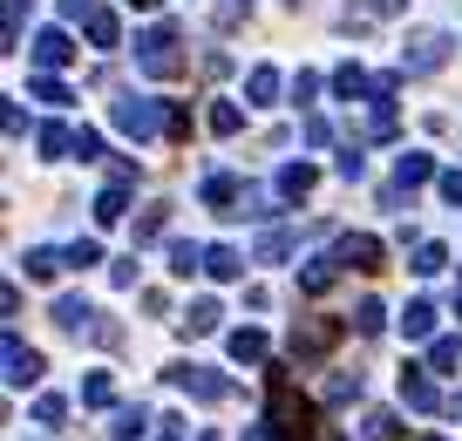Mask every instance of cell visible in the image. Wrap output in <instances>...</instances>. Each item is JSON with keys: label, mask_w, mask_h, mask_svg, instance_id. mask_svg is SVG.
Listing matches in <instances>:
<instances>
[{"label": "cell", "mask_w": 462, "mask_h": 441, "mask_svg": "<svg viewBox=\"0 0 462 441\" xmlns=\"http://www.w3.org/2000/svg\"><path fill=\"white\" fill-rule=\"evenodd\" d=\"M265 401H272V421H265V428H272L279 441H313V428H320V421H313L307 394H299V387L286 381L279 366H272V374H265Z\"/></svg>", "instance_id": "6da1fadb"}, {"label": "cell", "mask_w": 462, "mask_h": 441, "mask_svg": "<svg viewBox=\"0 0 462 441\" xmlns=\"http://www.w3.org/2000/svg\"><path fill=\"white\" fill-rule=\"evenodd\" d=\"M137 68H143V75H156V82L184 75L191 61L177 55V28H150V34H143V41H137Z\"/></svg>", "instance_id": "7a4b0ae2"}, {"label": "cell", "mask_w": 462, "mask_h": 441, "mask_svg": "<svg viewBox=\"0 0 462 441\" xmlns=\"http://www.w3.org/2000/svg\"><path fill=\"white\" fill-rule=\"evenodd\" d=\"M442 61H449V41H442V34H415V41L401 48V75H435Z\"/></svg>", "instance_id": "3957f363"}, {"label": "cell", "mask_w": 462, "mask_h": 441, "mask_svg": "<svg viewBox=\"0 0 462 441\" xmlns=\"http://www.w3.org/2000/svg\"><path fill=\"white\" fill-rule=\"evenodd\" d=\"M109 122H116V129H123V137H150V129H156V122H164V116H156V102H143V95H123V102H116V109H109Z\"/></svg>", "instance_id": "277c9868"}, {"label": "cell", "mask_w": 462, "mask_h": 441, "mask_svg": "<svg viewBox=\"0 0 462 441\" xmlns=\"http://www.w3.org/2000/svg\"><path fill=\"white\" fill-rule=\"evenodd\" d=\"M170 381L184 387V394H198V401H225L231 394V381H218L211 366H170Z\"/></svg>", "instance_id": "5b68a950"}, {"label": "cell", "mask_w": 462, "mask_h": 441, "mask_svg": "<svg viewBox=\"0 0 462 441\" xmlns=\"http://www.w3.org/2000/svg\"><path fill=\"white\" fill-rule=\"evenodd\" d=\"M41 381V353L21 347V333H7V387H34Z\"/></svg>", "instance_id": "8992f818"}, {"label": "cell", "mask_w": 462, "mask_h": 441, "mask_svg": "<svg viewBox=\"0 0 462 441\" xmlns=\"http://www.w3.org/2000/svg\"><path fill=\"white\" fill-rule=\"evenodd\" d=\"M401 401H408L415 414H435V408H442V394L429 387V374H422V366H401Z\"/></svg>", "instance_id": "52a82bcc"}, {"label": "cell", "mask_w": 462, "mask_h": 441, "mask_svg": "<svg viewBox=\"0 0 462 441\" xmlns=\"http://www.w3.org/2000/svg\"><path fill=\"white\" fill-rule=\"evenodd\" d=\"M68 61H76V41H68L62 28L34 34V68H68Z\"/></svg>", "instance_id": "ba28073f"}, {"label": "cell", "mask_w": 462, "mask_h": 441, "mask_svg": "<svg viewBox=\"0 0 462 441\" xmlns=\"http://www.w3.org/2000/svg\"><path fill=\"white\" fill-rule=\"evenodd\" d=\"M204 204H211V211H225V217H238V204H245V190H238V177H231V170H218V177H204Z\"/></svg>", "instance_id": "9c48e42d"}, {"label": "cell", "mask_w": 462, "mask_h": 441, "mask_svg": "<svg viewBox=\"0 0 462 441\" xmlns=\"http://www.w3.org/2000/svg\"><path fill=\"white\" fill-rule=\"evenodd\" d=\"M340 265H347V272H381V238H347L340 244Z\"/></svg>", "instance_id": "30bf717a"}, {"label": "cell", "mask_w": 462, "mask_h": 441, "mask_svg": "<svg viewBox=\"0 0 462 441\" xmlns=\"http://www.w3.org/2000/svg\"><path fill=\"white\" fill-rule=\"evenodd\" d=\"M340 340V320H307V326H293V353H326Z\"/></svg>", "instance_id": "8fae6325"}, {"label": "cell", "mask_w": 462, "mask_h": 441, "mask_svg": "<svg viewBox=\"0 0 462 441\" xmlns=\"http://www.w3.org/2000/svg\"><path fill=\"white\" fill-rule=\"evenodd\" d=\"M429 177H435V163H429L422 150H408V156L395 163V190H415V183H429Z\"/></svg>", "instance_id": "7c38bea8"}, {"label": "cell", "mask_w": 462, "mask_h": 441, "mask_svg": "<svg viewBox=\"0 0 462 441\" xmlns=\"http://www.w3.org/2000/svg\"><path fill=\"white\" fill-rule=\"evenodd\" d=\"M368 89H374V82L360 75V61H340V68H333V95H340V102H354V95H368Z\"/></svg>", "instance_id": "4fadbf2b"}, {"label": "cell", "mask_w": 462, "mask_h": 441, "mask_svg": "<svg viewBox=\"0 0 462 441\" xmlns=\"http://www.w3.org/2000/svg\"><path fill=\"white\" fill-rule=\"evenodd\" d=\"M82 28H89V41H95V48H116V41H123V21L109 14V7H95V14L82 21Z\"/></svg>", "instance_id": "5bb4252c"}, {"label": "cell", "mask_w": 462, "mask_h": 441, "mask_svg": "<svg viewBox=\"0 0 462 441\" xmlns=\"http://www.w3.org/2000/svg\"><path fill=\"white\" fill-rule=\"evenodd\" d=\"M123 190H129V183H116V177H109V190L95 198V225H123V211H129V204H123Z\"/></svg>", "instance_id": "9a60e30c"}, {"label": "cell", "mask_w": 462, "mask_h": 441, "mask_svg": "<svg viewBox=\"0 0 462 441\" xmlns=\"http://www.w3.org/2000/svg\"><path fill=\"white\" fill-rule=\"evenodd\" d=\"M204 272H211V278H238V272H245V259H238L231 244H211V251H204Z\"/></svg>", "instance_id": "2e32d148"}, {"label": "cell", "mask_w": 462, "mask_h": 441, "mask_svg": "<svg viewBox=\"0 0 462 441\" xmlns=\"http://www.w3.org/2000/svg\"><path fill=\"white\" fill-rule=\"evenodd\" d=\"M21 265H28V278H55V272L68 265V251H48V244H34V251H28Z\"/></svg>", "instance_id": "e0dca14e"}, {"label": "cell", "mask_w": 462, "mask_h": 441, "mask_svg": "<svg viewBox=\"0 0 462 441\" xmlns=\"http://www.w3.org/2000/svg\"><path fill=\"white\" fill-rule=\"evenodd\" d=\"M313 190V163H286L279 170V198H307Z\"/></svg>", "instance_id": "ac0fdd59"}, {"label": "cell", "mask_w": 462, "mask_h": 441, "mask_svg": "<svg viewBox=\"0 0 462 441\" xmlns=\"http://www.w3.org/2000/svg\"><path fill=\"white\" fill-rule=\"evenodd\" d=\"M401 326H408V340H429V333H435V305H429V299H415L408 313H401Z\"/></svg>", "instance_id": "d6986e66"}, {"label": "cell", "mask_w": 462, "mask_h": 441, "mask_svg": "<svg viewBox=\"0 0 462 441\" xmlns=\"http://www.w3.org/2000/svg\"><path fill=\"white\" fill-rule=\"evenodd\" d=\"M170 272H177V278L204 272V251H198V244H184V238H177V244H170Z\"/></svg>", "instance_id": "ffe728a7"}, {"label": "cell", "mask_w": 462, "mask_h": 441, "mask_svg": "<svg viewBox=\"0 0 462 441\" xmlns=\"http://www.w3.org/2000/svg\"><path fill=\"white\" fill-rule=\"evenodd\" d=\"M76 150V129H68V122H48L41 129V156H68Z\"/></svg>", "instance_id": "44dd1931"}, {"label": "cell", "mask_w": 462, "mask_h": 441, "mask_svg": "<svg viewBox=\"0 0 462 441\" xmlns=\"http://www.w3.org/2000/svg\"><path fill=\"white\" fill-rule=\"evenodd\" d=\"M184 333H218V299H198L184 313Z\"/></svg>", "instance_id": "7402d4cb"}, {"label": "cell", "mask_w": 462, "mask_h": 441, "mask_svg": "<svg viewBox=\"0 0 462 441\" xmlns=\"http://www.w3.org/2000/svg\"><path fill=\"white\" fill-rule=\"evenodd\" d=\"M245 95H252V102H272V95H279V68H252V75H245Z\"/></svg>", "instance_id": "603a6c76"}, {"label": "cell", "mask_w": 462, "mask_h": 441, "mask_svg": "<svg viewBox=\"0 0 462 441\" xmlns=\"http://www.w3.org/2000/svg\"><path fill=\"white\" fill-rule=\"evenodd\" d=\"M164 225H170V204H150V211L137 217V244H150V238H164Z\"/></svg>", "instance_id": "cb8c5ba5"}, {"label": "cell", "mask_w": 462, "mask_h": 441, "mask_svg": "<svg viewBox=\"0 0 462 441\" xmlns=\"http://www.w3.org/2000/svg\"><path fill=\"white\" fill-rule=\"evenodd\" d=\"M231 360H265V333H231Z\"/></svg>", "instance_id": "d4e9b609"}, {"label": "cell", "mask_w": 462, "mask_h": 441, "mask_svg": "<svg viewBox=\"0 0 462 441\" xmlns=\"http://www.w3.org/2000/svg\"><path fill=\"white\" fill-rule=\"evenodd\" d=\"M82 401H89V408H116V381H109V374H89Z\"/></svg>", "instance_id": "484cf974"}, {"label": "cell", "mask_w": 462, "mask_h": 441, "mask_svg": "<svg viewBox=\"0 0 462 441\" xmlns=\"http://www.w3.org/2000/svg\"><path fill=\"white\" fill-rule=\"evenodd\" d=\"M429 366H435V374L462 366V340H435V347H429Z\"/></svg>", "instance_id": "4316f807"}, {"label": "cell", "mask_w": 462, "mask_h": 441, "mask_svg": "<svg viewBox=\"0 0 462 441\" xmlns=\"http://www.w3.org/2000/svg\"><path fill=\"white\" fill-rule=\"evenodd\" d=\"M164 137H170V143H184V137H191V109H184V102H170V109H164Z\"/></svg>", "instance_id": "83f0119b"}, {"label": "cell", "mask_w": 462, "mask_h": 441, "mask_svg": "<svg viewBox=\"0 0 462 441\" xmlns=\"http://www.w3.org/2000/svg\"><path fill=\"white\" fill-rule=\"evenodd\" d=\"M238 122H245L238 102H211V129H218V137H238Z\"/></svg>", "instance_id": "f1b7e54d"}, {"label": "cell", "mask_w": 462, "mask_h": 441, "mask_svg": "<svg viewBox=\"0 0 462 441\" xmlns=\"http://www.w3.org/2000/svg\"><path fill=\"white\" fill-rule=\"evenodd\" d=\"M326 286H333V265H326V259H320V265H307V272H299V292H313V299H320Z\"/></svg>", "instance_id": "f546056e"}, {"label": "cell", "mask_w": 462, "mask_h": 441, "mask_svg": "<svg viewBox=\"0 0 462 441\" xmlns=\"http://www.w3.org/2000/svg\"><path fill=\"white\" fill-rule=\"evenodd\" d=\"M408 428L395 421V414H368V441H401Z\"/></svg>", "instance_id": "4dcf8cb0"}, {"label": "cell", "mask_w": 462, "mask_h": 441, "mask_svg": "<svg viewBox=\"0 0 462 441\" xmlns=\"http://www.w3.org/2000/svg\"><path fill=\"white\" fill-rule=\"evenodd\" d=\"M28 89H34V102H68V89H62V82H55V75H34Z\"/></svg>", "instance_id": "1f68e13d"}, {"label": "cell", "mask_w": 462, "mask_h": 441, "mask_svg": "<svg viewBox=\"0 0 462 441\" xmlns=\"http://www.w3.org/2000/svg\"><path fill=\"white\" fill-rule=\"evenodd\" d=\"M68 265H102V244H95V238H76V244H68Z\"/></svg>", "instance_id": "d6a6232c"}, {"label": "cell", "mask_w": 462, "mask_h": 441, "mask_svg": "<svg viewBox=\"0 0 462 441\" xmlns=\"http://www.w3.org/2000/svg\"><path fill=\"white\" fill-rule=\"evenodd\" d=\"M442 265H449V251H442V244H422V251H415V272H442Z\"/></svg>", "instance_id": "836d02e7"}, {"label": "cell", "mask_w": 462, "mask_h": 441, "mask_svg": "<svg viewBox=\"0 0 462 441\" xmlns=\"http://www.w3.org/2000/svg\"><path fill=\"white\" fill-rule=\"evenodd\" d=\"M62 394H41V401H34V421H41V428H55V421H62Z\"/></svg>", "instance_id": "e575fe53"}, {"label": "cell", "mask_w": 462, "mask_h": 441, "mask_svg": "<svg viewBox=\"0 0 462 441\" xmlns=\"http://www.w3.org/2000/svg\"><path fill=\"white\" fill-rule=\"evenodd\" d=\"M76 156H82V163H95V156H102V137H95V129H76Z\"/></svg>", "instance_id": "d590c367"}, {"label": "cell", "mask_w": 462, "mask_h": 441, "mask_svg": "<svg viewBox=\"0 0 462 441\" xmlns=\"http://www.w3.org/2000/svg\"><path fill=\"white\" fill-rule=\"evenodd\" d=\"M286 244H293L286 231H265V238H259V259H286Z\"/></svg>", "instance_id": "8d00e7d4"}, {"label": "cell", "mask_w": 462, "mask_h": 441, "mask_svg": "<svg viewBox=\"0 0 462 441\" xmlns=\"http://www.w3.org/2000/svg\"><path fill=\"white\" fill-rule=\"evenodd\" d=\"M354 326H360V333H381V299H368V305H360V313H354Z\"/></svg>", "instance_id": "74e56055"}, {"label": "cell", "mask_w": 462, "mask_h": 441, "mask_svg": "<svg viewBox=\"0 0 462 441\" xmlns=\"http://www.w3.org/2000/svg\"><path fill=\"white\" fill-rule=\"evenodd\" d=\"M313 89H320V75H307V68H299V75H293V102H313Z\"/></svg>", "instance_id": "f35d334b"}, {"label": "cell", "mask_w": 462, "mask_h": 441, "mask_svg": "<svg viewBox=\"0 0 462 441\" xmlns=\"http://www.w3.org/2000/svg\"><path fill=\"white\" fill-rule=\"evenodd\" d=\"M442 198H449V204H462V170H442Z\"/></svg>", "instance_id": "ab89813d"}, {"label": "cell", "mask_w": 462, "mask_h": 441, "mask_svg": "<svg viewBox=\"0 0 462 441\" xmlns=\"http://www.w3.org/2000/svg\"><path fill=\"white\" fill-rule=\"evenodd\" d=\"M62 14H68V21H89V14H95V0H62Z\"/></svg>", "instance_id": "60d3db41"}, {"label": "cell", "mask_w": 462, "mask_h": 441, "mask_svg": "<svg viewBox=\"0 0 462 441\" xmlns=\"http://www.w3.org/2000/svg\"><path fill=\"white\" fill-rule=\"evenodd\" d=\"M123 7H137V14H150V7H156V0H123Z\"/></svg>", "instance_id": "b9f144b4"}, {"label": "cell", "mask_w": 462, "mask_h": 441, "mask_svg": "<svg viewBox=\"0 0 462 441\" xmlns=\"http://www.w3.org/2000/svg\"><path fill=\"white\" fill-rule=\"evenodd\" d=\"M245 441H272V435H259V428H252V435H245Z\"/></svg>", "instance_id": "7bdbcfd3"}, {"label": "cell", "mask_w": 462, "mask_h": 441, "mask_svg": "<svg viewBox=\"0 0 462 441\" xmlns=\"http://www.w3.org/2000/svg\"><path fill=\"white\" fill-rule=\"evenodd\" d=\"M238 7H252V0H238Z\"/></svg>", "instance_id": "ee69618b"}, {"label": "cell", "mask_w": 462, "mask_h": 441, "mask_svg": "<svg viewBox=\"0 0 462 441\" xmlns=\"http://www.w3.org/2000/svg\"><path fill=\"white\" fill-rule=\"evenodd\" d=\"M429 441H442V435H429Z\"/></svg>", "instance_id": "f6af8a7d"}]
</instances>
